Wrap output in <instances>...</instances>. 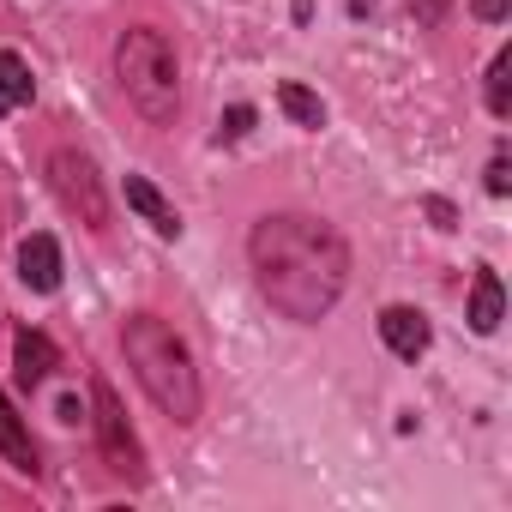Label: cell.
Masks as SVG:
<instances>
[{"label":"cell","instance_id":"5b68a950","mask_svg":"<svg viewBox=\"0 0 512 512\" xmlns=\"http://www.w3.org/2000/svg\"><path fill=\"white\" fill-rule=\"evenodd\" d=\"M85 422H91L97 440H103V464H109L115 476H127V482H145V446H139V434H133V422H127V404L115 398L109 380H91V416H85Z\"/></svg>","mask_w":512,"mask_h":512},{"label":"cell","instance_id":"277c9868","mask_svg":"<svg viewBox=\"0 0 512 512\" xmlns=\"http://www.w3.org/2000/svg\"><path fill=\"white\" fill-rule=\"evenodd\" d=\"M49 187L85 229H97V235L109 229V193H103V175L85 151H73V145L49 151Z\"/></svg>","mask_w":512,"mask_h":512},{"label":"cell","instance_id":"6da1fadb","mask_svg":"<svg viewBox=\"0 0 512 512\" xmlns=\"http://www.w3.org/2000/svg\"><path fill=\"white\" fill-rule=\"evenodd\" d=\"M253 284L272 302V314L296 326H320L350 290V241L308 211H266L247 229Z\"/></svg>","mask_w":512,"mask_h":512},{"label":"cell","instance_id":"ba28073f","mask_svg":"<svg viewBox=\"0 0 512 512\" xmlns=\"http://www.w3.org/2000/svg\"><path fill=\"white\" fill-rule=\"evenodd\" d=\"M121 193H127V211H139V223H151V235H163V241H181V211L145 181V175H127L121 181Z\"/></svg>","mask_w":512,"mask_h":512},{"label":"cell","instance_id":"52a82bcc","mask_svg":"<svg viewBox=\"0 0 512 512\" xmlns=\"http://www.w3.org/2000/svg\"><path fill=\"white\" fill-rule=\"evenodd\" d=\"M19 284L31 290V296H55L61 290V241L55 235H25L19 241Z\"/></svg>","mask_w":512,"mask_h":512},{"label":"cell","instance_id":"3957f363","mask_svg":"<svg viewBox=\"0 0 512 512\" xmlns=\"http://www.w3.org/2000/svg\"><path fill=\"white\" fill-rule=\"evenodd\" d=\"M115 79L151 127L175 121V109H181V55L157 25H133V31L115 37Z\"/></svg>","mask_w":512,"mask_h":512},{"label":"cell","instance_id":"e0dca14e","mask_svg":"<svg viewBox=\"0 0 512 512\" xmlns=\"http://www.w3.org/2000/svg\"><path fill=\"white\" fill-rule=\"evenodd\" d=\"M446 13H452V0H410V19H416V25H428V31H434Z\"/></svg>","mask_w":512,"mask_h":512},{"label":"cell","instance_id":"9c48e42d","mask_svg":"<svg viewBox=\"0 0 512 512\" xmlns=\"http://www.w3.org/2000/svg\"><path fill=\"white\" fill-rule=\"evenodd\" d=\"M55 368H61L55 344H49L37 326H19V332H13V374H19V386H25V392H37Z\"/></svg>","mask_w":512,"mask_h":512},{"label":"cell","instance_id":"ffe728a7","mask_svg":"<svg viewBox=\"0 0 512 512\" xmlns=\"http://www.w3.org/2000/svg\"><path fill=\"white\" fill-rule=\"evenodd\" d=\"M55 416H61V422H85V404H79V398H61Z\"/></svg>","mask_w":512,"mask_h":512},{"label":"cell","instance_id":"8fae6325","mask_svg":"<svg viewBox=\"0 0 512 512\" xmlns=\"http://www.w3.org/2000/svg\"><path fill=\"white\" fill-rule=\"evenodd\" d=\"M0 458H7L19 476H37L43 464H37V440H31V428H25V416H19V404L0 392Z\"/></svg>","mask_w":512,"mask_h":512},{"label":"cell","instance_id":"9a60e30c","mask_svg":"<svg viewBox=\"0 0 512 512\" xmlns=\"http://www.w3.org/2000/svg\"><path fill=\"white\" fill-rule=\"evenodd\" d=\"M253 103H235V109H223V121H217V145H235V139H247L253 133Z\"/></svg>","mask_w":512,"mask_h":512},{"label":"cell","instance_id":"4fadbf2b","mask_svg":"<svg viewBox=\"0 0 512 512\" xmlns=\"http://www.w3.org/2000/svg\"><path fill=\"white\" fill-rule=\"evenodd\" d=\"M278 109H284L296 127H308V133H320V127H326V103H320L308 85H296V79H284V85H278Z\"/></svg>","mask_w":512,"mask_h":512},{"label":"cell","instance_id":"8992f818","mask_svg":"<svg viewBox=\"0 0 512 512\" xmlns=\"http://www.w3.org/2000/svg\"><path fill=\"white\" fill-rule=\"evenodd\" d=\"M380 344L398 356V362H416V356H428V344H434V326H428V314H416V308H404V302H392V308H380Z\"/></svg>","mask_w":512,"mask_h":512},{"label":"cell","instance_id":"7c38bea8","mask_svg":"<svg viewBox=\"0 0 512 512\" xmlns=\"http://www.w3.org/2000/svg\"><path fill=\"white\" fill-rule=\"evenodd\" d=\"M31 97H37V79H31V67H25V55L0 49V115H19Z\"/></svg>","mask_w":512,"mask_h":512},{"label":"cell","instance_id":"7a4b0ae2","mask_svg":"<svg viewBox=\"0 0 512 512\" xmlns=\"http://www.w3.org/2000/svg\"><path fill=\"white\" fill-rule=\"evenodd\" d=\"M121 350H127L133 380L145 386V398H151L175 428H193L199 410H205V386H199L193 350L175 338V326L157 320V314H127V326H121Z\"/></svg>","mask_w":512,"mask_h":512},{"label":"cell","instance_id":"d6986e66","mask_svg":"<svg viewBox=\"0 0 512 512\" xmlns=\"http://www.w3.org/2000/svg\"><path fill=\"white\" fill-rule=\"evenodd\" d=\"M476 19H488V25H500V19H506V0H476Z\"/></svg>","mask_w":512,"mask_h":512},{"label":"cell","instance_id":"30bf717a","mask_svg":"<svg viewBox=\"0 0 512 512\" xmlns=\"http://www.w3.org/2000/svg\"><path fill=\"white\" fill-rule=\"evenodd\" d=\"M464 320H470V332H476V338H494V332H500V320H506V290H500V272H494V266H482V272H476Z\"/></svg>","mask_w":512,"mask_h":512},{"label":"cell","instance_id":"5bb4252c","mask_svg":"<svg viewBox=\"0 0 512 512\" xmlns=\"http://www.w3.org/2000/svg\"><path fill=\"white\" fill-rule=\"evenodd\" d=\"M482 97H488V115H494V121L512 115V49H500V55L488 61V85H482Z\"/></svg>","mask_w":512,"mask_h":512},{"label":"cell","instance_id":"ac0fdd59","mask_svg":"<svg viewBox=\"0 0 512 512\" xmlns=\"http://www.w3.org/2000/svg\"><path fill=\"white\" fill-rule=\"evenodd\" d=\"M422 211L434 217V229H458V211H452L446 199H422Z\"/></svg>","mask_w":512,"mask_h":512},{"label":"cell","instance_id":"2e32d148","mask_svg":"<svg viewBox=\"0 0 512 512\" xmlns=\"http://www.w3.org/2000/svg\"><path fill=\"white\" fill-rule=\"evenodd\" d=\"M488 193H494V199H506V193H512V175H506V145H494V157H488Z\"/></svg>","mask_w":512,"mask_h":512}]
</instances>
